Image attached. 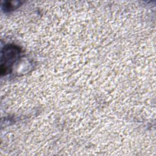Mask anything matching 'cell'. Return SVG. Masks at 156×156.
Listing matches in <instances>:
<instances>
[{
    "label": "cell",
    "instance_id": "6da1fadb",
    "mask_svg": "<svg viewBox=\"0 0 156 156\" xmlns=\"http://www.w3.org/2000/svg\"><path fill=\"white\" fill-rule=\"evenodd\" d=\"M21 54V49L18 46L14 44L6 45L2 50L1 73V74H7L10 72V69Z\"/></svg>",
    "mask_w": 156,
    "mask_h": 156
}]
</instances>
